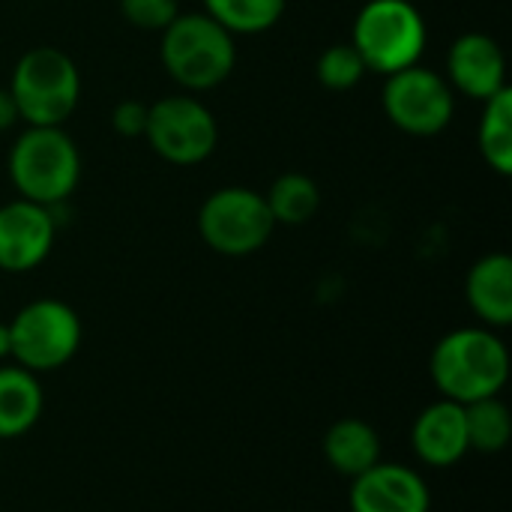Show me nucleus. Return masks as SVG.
<instances>
[{
    "mask_svg": "<svg viewBox=\"0 0 512 512\" xmlns=\"http://www.w3.org/2000/svg\"><path fill=\"white\" fill-rule=\"evenodd\" d=\"M9 180L18 198L57 207L81 180V153L63 126H27L9 150Z\"/></svg>",
    "mask_w": 512,
    "mask_h": 512,
    "instance_id": "7ed1b4c3",
    "label": "nucleus"
},
{
    "mask_svg": "<svg viewBox=\"0 0 512 512\" xmlns=\"http://www.w3.org/2000/svg\"><path fill=\"white\" fill-rule=\"evenodd\" d=\"M426 42V18L411 0H369L351 30V45L366 69L384 78L420 63Z\"/></svg>",
    "mask_w": 512,
    "mask_h": 512,
    "instance_id": "39448f33",
    "label": "nucleus"
},
{
    "mask_svg": "<svg viewBox=\"0 0 512 512\" xmlns=\"http://www.w3.org/2000/svg\"><path fill=\"white\" fill-rule=\"evenodd\" d=\"M324 459L327 465L339 474V477H360L363 471H369L372 465L381 462V438L378 432L360 420V417H345L336 420L327 432H324Z\"/></svg>",
    "mask_w": 512,
    "mask_h": 512,
    "instance_id": "2eb2a0df",
    "label": "nucleus"
},
{
    "mask_svg": "<svg viewBox=\"0 0 512 512\" xmlns=\"http://www.w3.org/2000/svg\"><path fill=\"white\" fill-rule=\"evenodd\" d=\"M9 93L27 126H63L78 108L81 75L66 51L39 45L18 57Z\"/></svg>",
    "mask_w": 512,
    "mask_h": 512,
    "instance_id": "20e7f679",
    "label": "nucleus"
},
{
    "mask_svg": "<svg viewBox=\"0 0 512 512\" xmlns=\"http://www.w3.org/2000/svg\"><path fill=\"white\" fill-rule=\"evenodd\" d=\"M18 123V108H15V99L6 87H0V132L12 129Z\"/></svg>",
    "mask_w": 512,
    "mask_h": 512,
    "instance_id": "b1692460",
    "label": "nucleus"
},
{
    "mask_svg": "<svg viewBox=\"0 0 512 512\" xmlns=\"http://www.w3.org/2000/svg\"><path fill=\"white\" fill-rule=\"evenodd\" d=\"M147 111L150 105L138 102V99H123L114 105L111 111V126L117 135L123 138H144V129H147Z\"/></svg>",
    "mask_w": 512,
    "mask_h": 512,
    "instance_id": "5701e85b",
    "label": "nucleus"
},
{
    "mask_svg": "<svg viewBox=\"0 0 512 512\" xmlns=\"http://www.w3.org/2000/svg\"><path fill=\"white\" fill-rule=\"evenodd\" d=\"M366 72H369V69H366L363 57L357 54V48H354L351 42H336V45H330V48L318 57V63H315V75H318V81H321L327 90H354V87L363 81Z\"/></svg>",
    "mask_w": 512,
    "mask_h": 512,
    "instance_id": "412c9836",
    "label": "nucleus"
},
{
    "mask_svg": "<svg viewBox=\"0 0 512 512\" xmlns=\"http://www.w3.org/2000/svg\"><path fill=\"white\" fill-rule=\"evenodd\" d=\"M288 0H204V12L231 36H258L279 24Z\"/></svg>",
    "mask_w": 512,
    "mask_h": 512,
    "instance_id": "6ab92c4d",
    "label": "nucleus"
},
{
    "mask_svg": "<svg viewBox=\"0 0 512 512\" xmlns=\"http://www.w3.org/2000/svg\"><path fill=\"white\" fill-rule=\"evenodd\" d=\"M411 450L429 468L459 465L471 453L465 405L450 402V399H438L426 405L411 426Z\"/></svg>",
    "mask_w": 512,
    "mask_h": 512,
    "instance_id": "ddd939ff",
    "label": "nucleus"
},
{
    "mask_svg": "<svg viewBox=\"0 0 512 512\" xmlns=\"http://www.w3.org/2000/svg\"><path fill=\"white\" fill-rule=\"evenodd\" d=\"M447 75L450 87L477 102L510 87L504 48L489 33H462L447 51Z\"/></svg>",
    "mask_w": 512,
    "mask_h": 512,
    "instance_id": "f8f14e48",
    "label": "nucleus"
},
{
    "mask_svg": "<svg viewBox=\"0 0 512 512\" xmlns=\"http://www.w3.org/2000/svg\"><path fill=\"white\" fill-rule=\"evenodd\" d=\"M144 138L159 159L177 168H189L210 159L219 144V123L213 111L195 96H162L147 111Z\"/></svg>",
    "mask_w": 512,
    "mask_h": 512,
    "instance_id": "1a4fd4ad",
    "label": "nucleus"
},
{
    "mask_svg": "<svg viewBox=\"0 0 512 512\" xmlns=\"http://www.w3.org/2000/svg\"><path fill=\"white\" fill-rule=\"evenodd\" d=\"M264 201L276 225H306L315 219L321 207V189L309 174L288 171L270 183V189L264 192Z\"/></svg>",
    "mask_w": 512,
    "mask_h": 512,
    "instance_id": "a211bd4d",
    "label": "nucleus"
},
{
    "mask_svg": "<svg viewBox=\"0 0 512 512\" xmlns=\"http://www.w3.org/2000/svg\"><path fill=\"white\" fill-rule=\"evenodd\" d=\"M351 512H429L432 492L423 474L399 462H378L351 480Z\"/></svg>",
    "mask_w": 512,
    "mask_h": 512,
    "instance_id": "9b49d317",
    "label": "nucleus"
},
{
    "mask_svg": "<svg viewBox=\"0 0 512 512\" xmlns=\"http://www.w3.org/2000/svg\"><path fill=\"white\" fill-rule=\"evenodd\" d=\"M429 375L441 399L459 405L492 399L501 396L510 381V351L498 330L459 327L432 348Z\"/></svg>",
    "mask_w": 512,
    "mask_h": 512,
    "instance_id": "f257e3e1",
    "label": "nucleus"
},
{
    "mask_svg": "<svg viewBox=\"0 0 512 512\" xmlns=\"http://www.w3.org/2000/svg\"><path fill=\"white\" fill-rule=\"evenodd\" d=\"M465 297L471 312L489 330L512 324V258L507 252H489L468 270Z\"/></svg>",
    "mask_w": 512,
    "mask_h": 512,
    "instance_id": "4468645a",
    "label": "nucleus"
},
{
    "mask_svg": "<svg viewBox=\"0 0 512 512\" xmlns=\"http://www.w3.org/2000/svg\"><path fill=\"white\" fill-rule=\"evenodd\" d=\"M480 156L501 177L512 174V90L504 87L483 102V117L477 126Z\"/></svg>",
    "mask_w": 512,
    "mask_h": 512,
    "instance_id": "f3484780",
    "label": "nucleus"
},
{
    "mask_svg": "<svg viewBox=\"0 0 512 512\" xmlns=\"http://www.w3.org/2000/svg\"><path fill=\"white\" fill-rule=\"evenodd\" d=\"M45 408L42 384L18 363L0 366V441L27 435Z\"/></svg>",
    "mask_w": 512,
    "mask_h": 512,
    "instance_id": "dca6fc26",
    "label": "nucleus"
},
{
    "mask_svg": "<svg viewBox=\"0 0 512 512\" xmlns=\"http://www.w3.org/2000/svg\"><path fill=\"white\" fill-rule=\"evenodd\" d=\"M381 105L387 120L414 138H432L444 132L456 114V96L450 81L423 63L387 75Z\"/></svg>",
    "mask_w": 512,
    "mask_h": 512,
    "instance_id": "6e6552de",
    "label": "nucleus"
},
{
    "mask_svg": "<svg viewBox=\"0 0 512 512\" xmlns=\"http://www.w3.org/2000/svg\"><path fill=\"white\" fill-rule=\"evenodd\" d=\"M468 447L483 456L504 453L512 438V414L501 396L465 405Z\"/></svg>",
    "mask_w": 512,
    "mask_h": 512,
    "instance_id": "aec40b11",
    "label": "nucleus"
},
{
    "mask_svg": "<svg viewBox=\"0 0 512 512\" xmlns=\"http://www.w3.org/2000/svg\"><path fill=\"white\" fill-rule=\"evenodd\" d=\"M12 333V360L33 372H57L63 369L81 348V318L78 312L54 297L30 300L9 321Z\"/></svg>",
    "mask_w": 512,
    "mask_h": 512,
    "instance_id": "423d86ee",
    "label": "nucleus"
},
{
    "mask_svg": "<svg viewBox=\"0 0 512 512\" xmlns=\"http://www.w3.org/2000/svg\"><path fill=\"white\" fill-rule=\"evenodd\" d=\"M276 222L264 201V192L249 186H222L210 192L198 210V234L201 240L225 255L246 258L270 243Z\"/></svg>",
    "mask_w": 512,
    "mask_h": 512,
    "instance_id": "0eeeda50",
    "label": "nucleus"
},
{
    "mask_svg": "<svg viewBox=\"0 0 512 512\" xmlns=\"http://www.w3.org/2000/svg\"><path fill=\"white\" fill-rule=\"evenodd\" d=\"M120 15L138 30L162 33L180 15V3L177 0H120Z\"/></svg>",
    "mask_w": 512,
    "mask_h": 512,
    "instance_id": "4be33fe9",
    "label": "nucleus"
},
{
    "mask_svg": "<svg viewBox=\"0 0 512 512\" xmlns=\"http://www.w3.org/2000/svg\"><path fill=\"white\" fill-rule=\"evenodd\" d=\"M159 57L174 84L189 93H204L234 72L237 45L234 36L207 12H180L162 30Z\"/></svg>",
    "mask_w": 512,
    "mask_h": 512,
    "instance_id": "f03ea898",
    "label": "nucleus"
},
{
    "mask_svg": "<svg viewBox=\"0 0 512 512\" xmlns=\"http://www.w3.org/2000/svg\"><path fill=\"white\" fill-rule=\"evenodd\" d=\"M12 357V333H9V324L0 321V363Z\"/></svg>",
    "mask_w": 512,
    "mask_h": 512,
    "instance_id": "393cba45",
    "label": "nucleus"
},
{
    "mask_svg": "<svg viewBox=\"0 0 512 512\" xmlns=\"http://www.w3.org/2000/svg\"><path fill=\"white\" fill-rule=\"evenodd\" d=\"M57 222L51 207L15 198L0 207V270L30 273L54 249Z\"/></svg>",
    "mask_w": 512,
    "mask_h": 512,
    "instance_id": "9d476101",
    "label": "nucleus"
}]
</instances>
